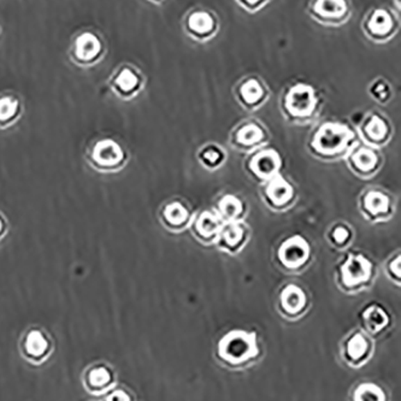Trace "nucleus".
Segmentation results:
<instances>
[{"instance_id": "c85d7f7f", "label": "nucleus", "mask_w": 401, "mask_h": 401, "mask_svg": "<svg viewBox=\"0 0 401 401\" xmlns=\"http://www.w3.org/2000/svg\"><path fill=\"white\" fill-rule=\"evenodd\" d=\"M110 381V374L105 368L92 370L90 374V384L95 387L105 386Z\"/></svg>"}, {"instance_id": "cd10ccee", "label": "nucleus", "mask_w": 401, "mask_h": 401, "mask_svg": "<svg viewBox=\"0 0 401 401\" xmlns=\"http://www.w3.org/2000/svg\"><path fill=\"white\" fill-rule=\"evenodd\" d=\"M223 238L229 247H235L244 238V229L238 223H229L223 230Z\"/></svg>"}, {"instance_id": "f257e3e1", "label": "nucleus", "mask_w": 401, "mask_h": 401, "mask_svg": "<svg viewBox=\"0 0 401 401\" xmlns=\"http://www.w3.org/2000/svg\"><path fill=\"white\" fill-rule=\"evenodd\" d=\"M108 52V46L99 32L82 29L72 39L69 58L80 68H93L99 64Z\"/></svg>"}, {"instance_id": "7c9ffc66", "label": "nucleus", "mask_w": 401, "mask_h": 401, "mask_svg": "<svg viewBox=\"0 0 401 401\" xmlns=\"http://www.w3.org/2000/svg\"><path fill=\"white\" fill-rule=\"evenodd\" d=\"M333 238L338 244H343L350 238V231L345 227H338L334 230Z\"/></svg>"}, {"instance_id": "2f4dec72", "label": "nucleus", "mask_w": 401, "mask_h": 401, "mask_svg": "<svg viewBox=\"0 0 401 401\" xmlns=\"http://www.w3.org/2000/svg\"><path fill=\"white\" fill-rule=\"evenodd\" d=\"M108 399H110V400H115V399H118V400H129V397H128V394H126L123 391H116V392L110 395Z\"/></svg>"}, {"instance_id": "9d476101", "label": "nucleus", "mask_w": 401, "mask_h": 401, "mask_svg": "<svg viewBox=\"0 0 401 401\" xmlns=\"http://www.w3.org/2000/svg\"><path fill=\"white\" fill-rule=\"evenodd\" d=\"M281 159L274 149H266L258 154L251 163L253 172L261 179H270L277 175Z\"/></svg>"}, {"instance_id": "bb28decb", "label": "nucleus", "mask_w": 401, "mask_h": 401, "mask_svg": "<svg viewBox=\"0 0 401 401\" xmlns=\"http://www.w3.org/2000/svg\"><path fill=\"white\" fill-rule=\"evenodd\" d=\"M387 124L379 116H374V117L371 118L369 124L366 126L368 136H369L370 139L375 140V141L384 140L387 136Z\"/></svg>"}, {"instance_id": "c756f323", "label": "nucleus", "mask_w": 401, "mask_h": 401, "mask_svg": "<svg viewBox=\"0 0 401 401\" xmlns=\"http://www.w3.org/2000/svg\"><path fill=\"white\" fill-rule=\"evenodd\" d=\"M222 154L218 149H215V147H211V149H206L204 152V159L211 164V165H215L217 163L221 161Z\"/></svg>"}, {"instance_id": "b1692460", "label": "nucleus", "mask_w": 401, "mask_h": 401, "mask_svg": "<svg viewBox=\"0 0 401 401\" xmlns=\"http://www.w3.org/2000/svg\"><path fill=\"white\" fill-rule=\"evenodd\" d=\"M368 348H369V343L366 341V338L361 334H356L348 343V356L351 357L352 359L358 361L366 356Z\"/></svg>"}, {"instance_id": "aec40b11", "label": "nucleus", "mask_w": 401, "mask_h": 401, "mask_svg": "<svg viewBox=\"0 0 401 401\" xmlns=\"http://www.w3.org/2000/svg\"><path fill=\"white\" fill-rule=\"evenodd\" d=\"M47 346H49L47 340L38 330H34L29 334L26 340V348H27L28 353L34 357L42 356L47 350Z\"/></svg>"}, {"instance_id": "ddd939ff", "label": "nucleus", "mask_w": 401, "mask_h": 401, "mask_svg": "<svg viewBox=\"0 0 401 401\" xmlns=\"http://www.w3.org/2000/svg\"><path fill=\"white\" fill-rule=\"evenodd\" d=\"M220 229H221V221L212 212H203L202 216L199 217L198 222H197V230L204 238H210L211 235L218 233Z\"/></svg>"}, {"instance_id": "5701e85b", "label": "nucleus", "mask_w": 401, "mask_h": 401, "mask_svg": "<svg viewBox=\"0 0 401 401\" xmlns=\"http://www.w3.org/2000/svg\"><path fill=\"white\" fill-rule=\"evenodd\" d=\"M356 400H386L382 389L373 384H361L354 394Z\"/></svg>"}, {"instance_id": "473e14b6", "label": "nucleus", "mask_w": 401, "mask_h": 401, "mask_svg": "<svg viewBox=\"0 0 401 401\" xmlns=\"http://www.w3.org/2000/svg\"><path fill=\"white\" fill-rule=\"evenodd\" d=\"M391 270L393 271L394 275H397L398 277H400V257L395 259L394 262L391 264Z\"/></svg>"}, {"instance_id": "dca6fc26", "label": "nucleus", "mask_w": 401, "mask_h": 401, "mask_svg": "<svg viewBox=\"0 0 401 401\" xmlns=\"http://www.w3.org/2000/svg\"><path fill=\"white\" fill-rule=\"evenodd\" d=\"M188 26L193 32L198 34H208L213 29L215 19L206 11H198L190 16Z\"/></svg>"}, {"instance_id": "f704fd0d", "label": "nucleus", "mask_w": 401, "mask_h": 401, "mask_svg": "<svg viewBox=\"0 0 401 401\" xmlns=\"http://www.w3.org/2000/svg\"><path fill=\"white\" fill-rule=\"evenodd\" d=\"M1 227H3V223H1V221H0V230H1Z\"/></svg>"}, {"instance_id": "f3484780", "label": "nucleus", "mask_w": 401, "mask_h": 401, "mask_svg": "<svg viewBox=\"0 0 401 401\" xmlns=\"http://www.w3.org/2000/svg\"><path fill=\"white\" fill-rule=\"evenodd\" d=\"M364 320L371 332H379L388 325L387 313L381 307H369L364 312Z\"/></svg>"}, {"instance_id": "4be33fe9", "label": "nucleus", "mask_w": 401, "mask_h": 401, "mask_svg": "<svg viewBox=\"0 0 401 401\" xmlns=\"http://www.w3.org/2000/svg\"><path fill=\"white\" fill-rule=\"evenodd\" d=\"M164 216L167 221L172 226H180L185 223L188 218V211L186 210L185 206L180 203H172L167 205L164 211Z\"/></svg>"}, {"instance_id": "2eb2a0df", "label": "nucleus", "mask_w": 401, "mask_h": 401, "mask_svg": "<svg viewBox=\"0 0 401 401\" xmlns=\"http://www.w3.org/2000/svg\"><path fill=\"white\" fill-rule=\"evenodd\" d=\"M316 11L325 17H338L346 11L345 0H317Z\"/></svg>"}, {"instance_id": "0eeeda50", "label": "nucleus", "mask_w": 401, "mask_h": 401, "mask_svg": "<svg viewBox=\"0 0 401 401\" xmlns=\"http://www.w3.org/2000/svg\"><path fill=\"white\" fill-rule=\"evenodd\" d=\"M343 282L346 287H356L369 281L371 263L363 256H351L341 268Z\"/></svg>"}, {"instance_id": "7ed1b4c3", "label": "nucleus", "mask_w": 401, "mask_h": 401, "mask_svg": "<svg viewBox=\"0 0 401 401\" xmlns=\"http://www.w3.org/2000/svg\"><path fill=\"white\" fill-rule=\"evenodd\" d=\"M142 86V76L138 69L124 64L118 67L108 79V87L120 99H131Z\"/></svg>"}, {"instance_id": "412c9836", "label": "nucleus", "mask_w": 401, "mask_h": 401, "mask_svg": "<svg viewBox=\"0 0 401 401\" xmlns=\"http://www.w3.org/2000/svg\"><path fill=\"white\" fill-rule=\"evenodd\" d=\"M241 95L245 101L248 104H256L257 101L262 99L263 87L256 79H251L245 82L241 87Z\"/></svg>"}, {"instance_id": "a211bd4d", "label": "nucleus", "mask_w": 401, "mask_h": 401, "mask_svg": "<svg viewBox=\"0 0 401 401\" xmlns=\"http://www.w3.org/2000/svg\"><path fill=\"white\" fill-rule=\"evenodd\" d=\"M366 208L373 215L384 213V212H387L389 208V199L387 195H384L381 192L371 190L366 197Z\"/></svg>"}, {"instance_id": "c9c22d12", "label": "nucleus", "mask_w": 401, "mask_h": 401, "mask_svg": "<svg viewBox=\"0 0 401 401\" xmlns=\"http://www.w3.org/2000/svg\"><path fill=\"white\" fill-rule=\"evenodd\" d=\"M0 33H1V31H0Z\"/></svg>"}, {"instance_id": "4468645a", "label": "nucleus", "mask_w": 401, "mask_h": 401, "mask_svg": "<svg viewBox=\"0 0 401 401\" xmlns=\"http://www.w3.org/2000/svg\"><path fill=\"white\" fill-rule=\"evenodd\" d=\"M392 17L386 10H376L373 16L370 17V31L375 33V34H379V35L386 34V33L389 32L392 29Z\"/></svg>"}, {"instance_id": "f03ea898", "label": "nucleus", "mask_w": 401, "mask_h": 401, "mask_svg": "<svg viewBox=\"0 0 401 401\" xmlns=\"http://www.w3.org/2000/svg\"><path fill=\"white\" fill-rule=\"evenodd\" d=\"M218 353L222 359L231 364H240L258 354L256 335L243 330H234L222 338Z\"/></svg>"}, {"instance_id": "6e6552de", "label": "nucleus", "mask_w": 401, "mask_h": 401, "mask_svg": "<svg viewBox=\"0 0 401 401\" xmlns=\"http://www.w3.org/2000/svg\"><path fill=\"white\" fill-rule=\"evenodd\" d=\"M23 101L13 92L0 93V128L11 126L22 116Z\"/></svg>"}, {"instance_id": "a878e982", "label": "nucleus", "mask_w": 401, "mask_h": 401, "mask_svg": "<svg viewBox=\"0 0 401 401\" xmlns=\"http://www.w3.org/2000/svg\"><path fill=\"white\" fill-rule=\"evenodd\" d=\"M220 210H221L223 216L229 218V220H234L235 217L239 216L240 213L243 212V204L239 199L235 198L233 195H227L222 199Z\"/></svg>"}, {"instance_id": "423d86ee", "label": "nucleus", "mask_w": 401, "mask_h": 401, "mask_svg": "<svg viewBox=\"0 0 401 401\" xmlns=\"http://www.w3.org/2000/svg\"><path fill=\"white\" fill-rule=\"evenodd\" d=\"M93 162L101 167H113L120 165L124 159V149L113 139H100L93 145L90 151Z\"/></svg>"}, {"instance_id": "72a5a7b5", "label": "nucleus", "mask_w": 401, "mask_h": 401, "mask_svg": "<svg viewBox=\"0 0 401 401\" xmlns=\"http://www.w3.org/2000/svg\"><path fill=\"white\" fill-rule=\"evenodd\" d=\"M245 1H246V3H248V4L256 5L258 4L259 1H262V0H245Z\"/></svg>"}, {"instance_id": "39448f33", "label": "nucleus", "mask_w": 401, "mask_h": 401, "mask_svg": "<svg viewBox=\"0 0 401 401\" xmlns=\"http://www.w3.org/2000/svg\"><path fill=\"white\" fill-rule=\"evenodd\" d=\"M310 257V246L306 240L295 235L286 240L279 247V258L281 263L288 269H297L304 265Z\"/></svg>"}, {"instance_id": "f8f14e48", "label": "nucleus", "mask_w": 401, "mask_h": 401, "mask_svg": "<svg viewBox=\"0 0 401 401\" xmlns=\"http://www.w3.org/2000/svg\"><path fill=\"white\" fill-rule=\"evenodd\" d=\"M281 305L288 313H297L306 305V295L295 284H289L281 293Z\"/></svg>"}, {"instance_id": "9b49d317", "label": "nucleus", "mask_w": 401, "mask_h": 401, "mask_svg": "<svg viewBox=\"0 0 401 401\" xmlns=\"http://www.w3.org/2000/svg\"><path fill=\"white\" fill-rule=\"evenodd\" d=\"M266 194L276 206H282L293 197V188L284 177L275 175L266 188Z\"/></svg>"}, {"instance_id": "393cba45", "label": "nucleus", "mask_w": 401, "mask_h": 401, "mask_svg": "<svg viewBox=\"0 0 401 401\" xmlns=\"http://www.w3.org/2000/svg\"><path fill=\"white\" fill-rule=\"evenodd\" d=\"M263 139V131L256 124L243 126L238 133V141L243 145H254Z\"/></svg>"}, {"instance_id": "6ab92c4d", "label": "nucleus", "mask_w": 401, "mask_h": 401, "mask_svg": "<svg viewBox=\"0 0 401 401\" xmlns=\"http://www.w3.org/2000/svg\"><path fill=\"white\" fill-rule=\"evenodd\" d=\"M353 162L361 172H369L377 165V156L368 149H361L353 156Z\"/></svg>"}, {"instance_id": "1a4fd4ad", "label": "nucleus", "mask_w": 401, "mask_h": 401, "mask_svg": "<svg viewBox=\"0 0 401 401\" xmlns=\"http://www.w3.org/2000/svg\"><path fill=\"white\" fill-rule=\"evenodd\" d=\"M315 104V95L311 87L299 85L290 90L287 99L289 111L294 115H305L310 113Z\"/></svg>"}, {"instance_id": "20e7f679", "label": "nucleus", "mask_w": 401, "mask_h": 401, "mask_svg": "<svg viewBox=\"0 0 401 401\" xmlns=\"http://www.w3.org/2000/svg\"><path fill=\"white\" fill-rule=\"evenodd\" d=\"M351 139V133L340 124H325L317 133L313 140V147L320 154H338L346 147L348 140Z\"/></svg>"}]
</instances>
